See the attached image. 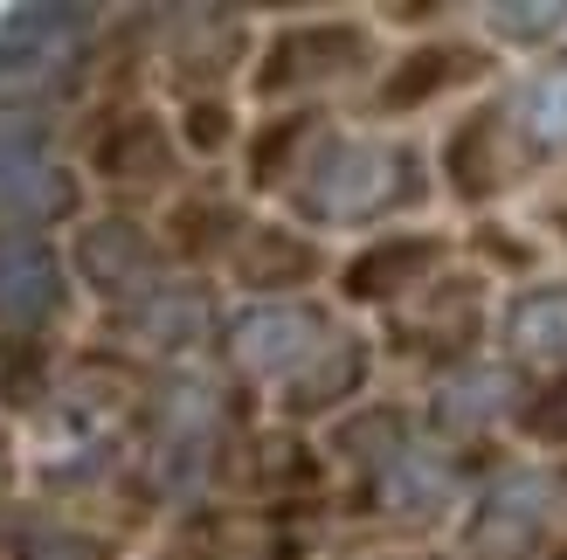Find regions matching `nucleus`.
<instances>
[{"label": "nucleus", "mask_w": 567, "mask_h": 560, "mask_svg": "<svg viewBox=\"0 0 567 560\" xmlns=\"http://www.w3.org/2000/svg\"><path fill=\"white\" fill-rule=\"evenodd\" d=\"M402 194V153L374 138H332L305 174V208L319 221H367Z\"/></svg>", "instance_id": "f257e3e1"}, {"label": "nucleus", "mask_w": 567, "mask_h": 560, "mask_svg": "<svg viewBox=\"0 0 567 560\" xmlns=\"http://www.w3.org/2000/svg\"><path fill=\"white\" fill-rule=\"evenodd\" d=\"M229 346L249 374H291V367H311V353L326 346V325L311 304H257V312L236 319Z\"/></svg>", "instance_id": "f03ea898"}, {"label": "nucleus", "mask_w": 567, "mask_h": 560, "mask_svg": "<svg viewBox=\"0 0 567 560\" xmlns=\"http://www.w3.org/2000/svg\"><path fill=\"white\" fill-rule=\"evenodd\" d=\"M554 512V485L540 478V470H505V478H492L485 506H477L471 519V553H513L526 547V533Z\"/></svg>", "instance_id": "7ed1b4c3"}, {"label": "nucleus", "mask_w": 567, "mask_h": 560, "mask_svg": "<svg viewBox=\"0 0 567 560\" xmlns=\"http://www.w3.org/2000/svg\"><path fill=\"white\" fill-rule=\"evenodd\" d=\"M63 304V263L49 242H0V325H42Z\"/></svg>", "instance_id": "20e7f679"}, {"label": "nucleus", "mask_w": 567, "mask_h": 560, "mask_svg": "<svg viewBox=\"0 0 567 560\" xmlns=\"http://www.w3.org/2000/svg\"><path fill=\"white\" fill-rule=\"evenodd\" d=\"M70 174L49 159H8L0 166V229H35L70 208Z\"/></svg>", "instance_id": "39448f33"}, {"label": "nucleus", "mask_w": 567, "mask_h": 560, "mask_svg": "<svg viewBox=\"0 0 567 560\" xmlns=\"http://www.w3.org/2000/svg\"><path fill=\"white\" fill-rule=\"evenodd\" d=\"M83 270H91L104 291H125V284H146L153 249L132 221H97V229L83 236Z\"/></svg>", "instance_id": "423d86ee"}, {"label": "nucleus", "mask_w": 567, "mask_h": 560, "mask_svg": "<svg viewBox=\"0 0 567 560\" xmlns=\"http://www.w3.org/2000/svg\"><path fill=\"white\" fill-rule=\"evenodd\" d=\"M505 340H513V353H526V360H560L567 353V284L519 298L513 319H505Z\"/></svg>", "instance_id": "0eeeda50"}, {"label": "nucleus", "mask_w": 567, "mask_h": 560, "mask_svg": "<svg viewBox=\"0 0 567 560\" xmlns=\"http://www.w3.org/2000/svg\"><path fill=\"white\" fill-rule=\"evenodd\" d=\"M381 498H388L394 512H436L443 498H450V464L430 457V450L388 457V470H381Z\"/></svg>", "instance_id": "6e6552de"}, {"label": "nucleus", "mask_w": 567, "mask_h": 560, "mask_svg": "<svg viewBox=\"0 0 567 560\" xmlns=\"http://www.w3.org/2000/svg\"><path fill=\"white\" fill-rule=\"evenodd\" d=\"M505 395H513V381H505L498 367H464L457 381H443L436 423H450V429H477V423H492V415L505 408Z\"/></svg>", "instance_id": "1a4fd4ad"}, {"label": "nucleus", "mask_w": 567, "mask_h": 560, "mask_svg": "<svg viewBox=\"0 0 567 560\" xmlns=\"http://www.w3.org/2000/svg\"><path fill=\"white\" fill-rule=\"evenodd\" d=\"M519 125L540 146H567V63H547L540 76L519 83Z\"/></svg>", "instance_id": "9d476101"}, {"label": "nucleus", "mask_w": 567, "mask_h": 560, "mask_svg": "<svg viewBox=\"0 0 567 560\" xmlns=\"http://www.w3.org/2000/svg\"><path fill=\"white\" fill-rule=\"evenodd\" d=\"M208 325V304H202V291H153V304L138 312V332L146 340H159V346H181V340H194V332Z\"/></svg>", "instance_id": "9b49d317"}, {"label": "nucleus", "mask_w": 567, "mask_h": 560, "mask_svg": "<svg viewBox=\"0 0 567 560\" xmlns=\"http://www.w3.org/2000/svg\"><path fill=\"white\" fill-rule=\"evenodd\" d=\"M8 28L21 42H35V49H55V42H70L76 28H91V14H83V8H14Z\"/></svg>", "instance_id": "f8f14e48"}, {"label": "nucleus", "mask_w": 567, "mask_h": 560, "mask_svg": "<svg viewBox=\"0 0 567 560\" xmlns=\"http://www.w3.org/2000/svg\"><path fill=\"white\" fill-rule=\"evenodd\" d=\"M485 21L505 42H540V35H554V28L567 21V8H554V0H540V8H485Z\"/></svg>", "instance_id": "ddd939ff"}, {"label": "nucleus", "mask_w": 567, "mask_h": 560, "mask_svg": "<svg viewBox=\"0 0 567 560\" xmlns=\"http://www.w3.org/2000/svg\"><path fill=\"white\" fill-rule=\"evenodd\" d=\"M374 270H353V291H381L388 284V277H402V270H415V257H422V249H409V242H394V249H374Z\"/></svg>", "instance_id": "4468645a"}]
</instances>
